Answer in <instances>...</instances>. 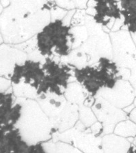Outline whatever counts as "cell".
I'll return each mask as SVG.
<instances>
[{
	"mask_svg": "<svg viewBox=\"0 0 136 153\" xmlns=\"http://www.w3.org/2000/svg\"><path fill=\"white\" fill-rule=\"evenodd\" d=\"M133 104H134V105H135V106L136 107V98H135V100H134V101H133Z\"/></svg>",
	"mask_w": 136,
	"mask_h": 153,
	"instance_id": "obj_40",
	"label": "cell"
},
{
	"mask_svg": "<svg viewBox=\"0 0 136 153\" xmlns=\"http://www.w3.org/2000/svg\"><path fill=\"white\" fill-rule=\"evenodd\" d=\"M8 153H47L43 148L42 143L36 145H28L26 142L18 147L17 149Z\"/></svg>",
	"mask_w": 136,
	"mask_h": 153,
	"instance_id": "obj_24",
	"label": "cell"
},
{
	"mask_svg": "<svg viewBox=\"0 0 136 153\" xmlns=\"http://www.w3.org/2000/svg\"><path fill=\"white\" fill-rule=\"evenodd\" d=\"M52 141L70 143L83 153H104L102 137L94 134L90 127L85 126L79 120L72 128L54 134Z\"/></svg>",
	"mask_w": 136,
	"mask_h": 153,
	"instance_id": "obj_7",
	"label": "cell"
},
{
	"mask_svg": "<svg viewBox=\"0 0 136 153\" xmlns=\"http://www.w3.org/2000/svg\"><path fill=\"white\" fill-rule=\"evenodd\" d=\"M68 11L65 9L60 8L59 6H54L50 10V17L51 21L55 20H63V19L65 17Z\"/></svg>",
	"mask_w": 136,
	"mask_h": 153,
	"instance_id": "obj_27",
	"label": "cell"
},
{
	"mask_svg": "<svg viewBox=\"0 0 136 153\" xmlns=\"http://www.w3.org/2000/svg\"><path fill=\"white\" fill-rule=\"evenodd\" d=\"M64 96L68 102L77 104L78 106L83 105L87 94L82 86L77 82H70L67 87Z\"/></svg>",
	"mask_w": 136,
	"mask_h": 153,
	"instance_id": "obj_18",
	"label": "cell"
},
{
	"mask_svg": "<svg viewBox=\"0 0 136 153\" xmlns=\"http://www.w3.org/2000/svg\"><path fill=\"white\" fill-rule=\"evenodd\" d=\"M102 146L104 153H127L131 142L127 138L111 133L103 136Z\"/></svg>",
	"mask_w": 136,
	"mask_h": 153,
	"instance_id": "obj_16",
	"label": "cell"
},
{
	"mask_svg": "<svg viewBox=\"0 0 136 153\" xmlns=\"http://www.w3.org/2000/svg\"><path fill=\"white\" fill-rule=\"evenodd\" d=\"M90 129L92 133L98 136L103 137V128L102 124L98 121L96 122L94 124H92L90 126Z\"/></svg>",
	"mask_w": 136,
	"mask_h": 153,
	"instance_id": "obj_30",
	"label": "cell"
},
{
	"mask_svg": "<svg viewBox=\"0 0 136 153\" xmlns=\"http://www.w3.org/2000/svg\"><path fill=\"white\" fill-rule=\"evenodd\" d=\"M84 25L88 30V38L68 56L61 57V61L80 68L96 63L102 57L113 59L111 41L107 32L90 15H86Z\"/></svg>",
	"mask_w": 136,
	"mask_h": 153,
	"instance_id": "obj_1",
	"label": "cell"
},
{
	"mask_svg": "<svg viewBox=\"0 0 136 153\" xmlns=\"http://www.w3.org/2000/svg\"><path fill=\"white\" fill-rule=\"evenodd\" d=\"M129 80L134 90V94L136 96V64L131 69V75Z\"/></svg>",
	"mask_w": 136,
	"mask_h": 153,
	"instance_id": "obj_31",
	"label": "cell"
},
{
	"mask_svg": "<svg viewBox=\"0 0 136 153\" xmlns=\"http://www.w3.org/2000/svg\"><path fill=\"white\" fill-rule=\"evenodd\" d=\"M128 117L131 120V121L136 124V108H134L128 114Z\"/></svg>",
	"mask_w": 136,
	"mask_h": 153,
	"instance_id": "obj_34",
	"label": "cell"
},
{
	"mask_svg": "<svg viewBox=\"0 0 136 153\" xmlns=\"http://www.w3.org/2000/svg\"><path fill=\"white\" fill-rule=\"evenodd\" d=\"M127 153H136V136L133 139V141L131 143L130 148Z\"/></svg>",
	"mask_w": 136,
	"mask_h": 153,
	"instance_id": "obj_33",
	"label": "cell"
},
{
	"mask_svg": "<svg viewBox=\"0 0 136 153\" xmlns=\"http://www.w3.org/2000/svg\"><path fill=\"white\" fill-rule=\"evenodd\" d=\"M91 108L97 121L102 124L103 136L112 133L117 123L129 118L128 114L123 110L114 106L100 96L96 97Z\"/></svg>",
	"mask_w": 136,
	"mask_h": 153,
	"instance_id": "obj_10",
	"label": "cell"
},
{
	"mask_svg": "<svg viewBox=\"0 0 136 153\" xmlns=\"http://www.w3.org/2000/svg\"><path fill=\"white\" fill-rule=\"evenodd\" d=\"M42 67L44 77L36 91L38 97L46 94L63 96L69 83L75 80L74 67L61 61L60 58H46Z\"/></svg>",
	"mask_w": 136,
	"mask_h": 153,
	"instance_id": "obj_6",
	"label": "cell"
},
{
	"mask_svg": "<svg viewBox=\"0 0 136 153\" xmlns=\"http://www.w3.org/2000/svg\"><path fill=\"white\" fill-rule=\"evenodd\" d=\"M77 104L68 101L65 107L58 116L50 120L54 134L61 133L70 129L79 120V112Z\"/></svg>",
	"mask_w": 136,
	"mask_h": 153,
	"instance_id": "obj_15",
	"label": "cell"
},
{
	"mask_svg": "<svg viewBox=\"0 0 136 153\" xmlns=\"http://www.w3.org/2000/svg\"><path fill=\"white\" fill-rule=\"evenodd\" d=\"M0 2H1V5L4 8H7L10 4V0H0Z\"/></svg>",
	"mask_w": 136,
	"mask_h": 153,
	"instance_id": "obj_36",
	"label": "cell"
},
{
	"mask_svg": "<svg viewBox=\"0 0 136 153\" xmlns=\"http://www.w3.org/2000/svg\"><path fill=\"white\" fill-rule=\"evenodd\" d=\"M3 10H4V7L2 6L1 2H0V15H1V13L3 12Z\"/></svg>",
	"mask_w": 136,
	"mask_h": 153,
	"instance_id": "obj_39",
	"label": "cell"
},
{
	"mask_svg": "<svg viewBox=\"0 0 136 153\" xmlns=\"http://www.w3.org/2000/svg\"><path fill=\"white\" fill-rule=\"evenodd\" d=\"M78 112H79V120H78L85 126L90 127L92 124L97 122V119L91 107L83 104L79 106Z\"/></svg>",
	"mask_w": 136,
	"mask_h": 153,
	"instance_id": "obj_23",
	"label": "cell"
},
{
	"mask_svg": "<svg viewBox=\"0 0 136 153\" xmlns=\"http://www.w3.org/2000/svg\"><path fill=\"white\" fill-rule=\"evenodd\" d=\"M14 46L17 49L26 52L27 54H30L31 52L36 50V38L35 36L32 37L31 39H28L24 42L22 43L14 45Z\"/></svg>",
	"mask_w": 136,
	"mask_h": 153,
	"instance_id": "obj_25",
	"label": "cell"
},
{
	"mask_svg": "<svg viewBox=\"0 0 136 153\" xmlns=\"http://www.w3.org/2000/svg\"><path fill=\"white\" fill-rule=\"evenodd\" d=\"M75 80L82 86L87 96L96 98L100 90L111 89L121 80L120 68L113 59L102 57L91 65L77 68L74 67Z\"/></svg>",
	"mask_w": 136,
	"mask_h": 153,
	"instance_id": "obj_4",
	"label": "cell"
},
{
	"mask_svg": "<svg viewBox=\"0 0 136 153\" xmlns=\"http://www.w3.org/2000/svg\"><path fill=\"white\" fill-rule=\"evenodd\" d=\"M42 145L47 153H83L74 146L62 141L54 142L51 140Z\"/></svg>",
	"mask_w": 136,
	"mask_h": 153,
	"instance_id": "obj_19",
	"label": "cell"
},
{
	"mask_svg": "<svg viewBox=\"0 0 136 153\" xmlns=\"http://www.w3.org/2000/svg\"><path fill=\"white\" fill-rule=\"evenodd\" d=\"M74 3L76 7L78 8L83 9L87 7V3L88 0H71Z\"/></svg>",
	"mask_w": 136,
	"mask_h": 153,
	"instance_id": "obj_32",
	"label": "cell"
},
{
	"mask_svg": "<svg viewBox=\"0 0 136 153\" xmlns=\"http://www.w3.org/2000/svg\"><path fill=\"white\" fill-rule=\"evenodd\" d=\"M113 61L120 68L131 69L136 64V46L131 34L126 30L110 33Z\"/></svg>",
	"mask_w": 136,
	"mask_h": 153,
	"instance_id": "obj_9",
	"label": "cell"
},
{
	"mask_svg": "<svg viewBox=\"0 0 136 153\" xmlns=\"http://www.w3.org/2000/svg\"><path fill=\"white\" fill-rule=\"evenodd\" d=\"M57 6L65 10H73L76 6L71 0H55Z\"/></svg>",
	"mask_w": 136,
	"mask_h": 153,
	"instance_id": "obj_28",
	"label": "cell"
},
{
	"mask_svg": "<svg viewBox=\"0 0 136 153\" xmlns=\"http://www.w3.org/2000/svg\"><path fill=\"white\" fill-rule=\"evenodd\" d=\"M22 113V104L14 96L13 87L0 92V146L7 135L16 128Z\"/></svg>",
	"mask_w": 136,
	"mask_h": 153,
	"instance_id": "obj_8",
	"label": "cell"
},
{
	"mask_svg": "<svg viewBox=\"0 0 136 153\" xmlns=\"http://www.w3.org/2000/svg\"><path fill=\"white\" fill-rule=\"evenodd\" d=\"M71 29L63 20L51 21L35 35L36 50L46 58L66 56L74 41Z\"/></svg>",
	"mask_w": 136,
	"mask_h": 153,
	"instance_id": "obj_5",
	"label": "cell"
},
{
	"mask_svg": "<svg viewBox=\"0 0 136 153\" xmlns=\"http://www.w3.org/2000/svg\"><path fill=\"white\" fill-rule=\"evenodd\" d=\"M98 96L105 98L113 105L123 109L132 104L135 100V94L129 81L119 80L111 89L100 90Z\"/></svg>",
	"mask_w": 136,
	"mask_h": 153,
	"instance_id": "obj_13",
	"label": "cell"
},
{
	"mask_svg": "<svg viewBox=\"0 0 136 153\" xmlns=\"http://www.w3.org/2000/svg\"><path fill=\"white\" fill-rule=\"evenodd\" d=\"M27 54L9 44L0 45V76L10 79L16 65L22 64Z\"/></svg>",
	"mask_w": 136,
	"mask_h": 153,
	"instance_id": "obj_14",
	"label": "cell"
},
{
	"mask_svg": "<svg viewBox=\"0 0 136 153\" xmlns=\"http://www.w3.org/2000/svg\"><path fill=\"white\" fill-rule=\"evenodd\" d=\"M71 30L74 34V39L72 45V50H74L81 45L86 41L89 36V32L85 25L71 27Z\"/></svg>",
	"mask_w": 136,
	"mask_h": 153,
	"instance_id": "obj_22",
	"label": "cell"
},
{
	"mask_svg": "<svg viewBox=\"0 0 136 153\" xmlns=\"http://www.w3.org/2000/svg\"><path fill=\"white\" fill-rule=\"evenodd\" d=\"M50 20V13L46 9L25 17L16 15L7 7L0 15V30L6 44L17 45L35 36Z\"/></svg>",
	"mask_w": 136,
	"mask_h": 153,
	"instance_id": "obj_2",
	"label": "cell"
},
{
	"mask_svg": "<svg viewBox=\"0 0 136 153\" xmlns=\"http://www.w3.org/2000/svg\"><path fill=\"white\" fill-rule=\"evenodd\" d=\"M119 2L123 19L122 30L136 34V0H119Z\"/></svg>",
	"mask_w": 136,
	"mask_h": 153,
	"instance_id": "obj_17",
	"label": "cell"
},
{
	"mask_svg": "<svg viewBox=\"0 0 136 153\" xmlns=\"http://www.w3.org/2000/svg\"><path fill=\"white\" fill-rule=\"evenodd\" d=\"M87 8H92L93 19L106 32L112 29L116 20L122 19L119 0H88Z\"/></svg>",
	"mask_w": 136,
	"mask_h": 153,
	"instance_id": "obj_11",
	"label": "cell"
},
{
	"mask_svg": "<svg viewBox=\"0 0 136 153\" xmlns=\"http://www.w3.org/2000/svg\"><path fill=\"white\" fill-rule=\"evenodd\" d=\"M131 34V37H132L133 42H134L135 45L136 46V34Z\"/></svg>",
	"mask_w": 136,
	"mask_h": 153,
	"instance_id": "obj_37",
	"label": "cell"
},
{
	"mask_svg": "<svg viewBox=\"0 0 136 153\" xmlns=\"http://www.w3.org/2000/svg\"><path fill=\"white\" fill-rule=\"evenodd\" d=\"M116 135L124 138L135 137L136 136V124L129 120L120 122L114 128Z\"/></svg>",
	"mask_w": 136,
	"mask_h": 153,
	"instance_id": "obj_20",
	"label": "cell"
},
{
	"mask_svg": "<svg viewBox=\"0 0 136 153\" xmlns=\"http://www.w3.org/2000/svg\"><path fill=\"white\" fill-rule=\"evenodd\" d=\"M13 94L16 98L36 100L38 98L37 92L34 88L28 85L20 82L19 84L12 85Z\"/></svg>",
	"mask_w": 136,
	"mask_h": 153,
	"instance_id": "obj_21",
	"label": "cell"
},
{
	"mask_svg": "<svg viewBox=\"0 0 136 153\" xmlns=\"http://www.w3.org/2000/svg\"><path fill=\"white\" fill-rule=\"evenodd\" d=\"M134 108H135L134 104H131V105L126 106V107L123 108V111H124L125 113H127V114H129V113L131 112V111H132Z\"/></svg>",
	"mask_w": 136,
	"mask_h": 153,
	"instance_id": "obj_35",
	"label": "cell"
},
{
	"mask_svg": "<svg viewBox=\"0 0 136 153\" xmlns=\"http://www.w3.org/2000/svg\"><path fill=\"white\" fill-rule=\"evenodd\" d=\"M12 87L10 79L0 76V92H6Z\"/></svg>",
	"mask_w": 136,
	"mask_h": 153,
	"instance_id": "obj_29",
	"label": "cell"
},
{
	"mask_svg": "<svg viewBox=\"0 0 136 153\" xmlns=\"http://www.w3.org/2000/svg\"><path fill=\"white\" fill-rule=\"evenodd\" d=\"M22 104V113L16 127L28 145H36L52 140L54 135L49 118L36 100L16 98Z\"/></svg>",
	"mask_w": 136,
	"mask_h": 153,
	"instance_id": "obj_3",
	"label": "cell"
},
{
	"mask_svg": "<svg viewBox=\"0 0 136 153\" xmlns=\"http://www.w3.org/2000/svg\"><path fill=\"white\" fill-rule=\"evenodd\" d=\"M86 15V12L83 9H80V10H76L72 18H71L70 22L71 27L84 25Z\"/></svg>",
	"mask_w": 136,
	"mask_h": 153,
	"instance_id": "obj_26",
	"label": "cell"
},
{
	"mask_svg": "<svg viewBox=\"0 0 136 153\" xmlns=\"http://www.w3.org/2000/svg\"><path fill=\"white\" fill-rule=\"evenodd\" d=\"M3 41H4V39H3V37H2V35H1V30H0V45H1V44H2V43H3Z\"/></svg>",
	"mask_w": 136,
	"mask_h": 153,
	"instance_id": "obj_38",
	"label": "cell"
},
{
	"mask_svg": "<svg viewBox=\"0 0 136 153\" xmlns=\"http://www.w3.org/2000/svg\"><path fill=\"white\" fill-rule=\"evenodd\" d=\"M43 62L27 59L24 63L16 65L10 78L12 85L23 82L37 91L44 77Z\"/></svg>",
	"mask_w": 136,
	"mask_h": 153,
	"instance_id": "obj_12",
	"label": "cell"
}]
</instances>
